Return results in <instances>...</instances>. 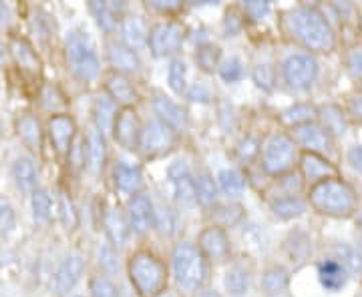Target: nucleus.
I'll return each instance as SVG.
<instances>
[{
	"label": "nucleus",
	"mask_w": 362,
	"mask_h": 297,
	"mask_svg": "<svg viewBox=\"0 0 362 297\" xmlns=\"http://www.w3.org/2000/svg\"><path fill=\"white\" fill-rule=\"evenodd\" d=\"M129 279L139 296L156 297L168 284V269L149 251H137L129 259Z\"/></svg>",
	"instance_id": "obj_3"
},
{
	"label": "nucleus",
	"mask_w": 362,
	"mask_h": 297,
	"mask_svg": "<svg viewBox=\"0 0 362 297\" xmlns=\"http://www.w3.org/2000/svg\"><path fill=\"white\" fill-rule=\"evenodd\" d=\"M199 297H221V296L218 293V291H211V289H207V291H204V293H202Z\"/></svg>",
	"instance_id": "obj_59"
},
{
	"label": "nucleus",
	"mask_w": 362,
	"mask_h": 297,
	"mask_svg": "<svg viewBox=\"0 0 362 297\" xmlns=\"http://www.w3.org/2000/svg\"><path fill=\"white\" fill-rule=\"evenodd\" d=\"M83 272H85L83 259L78 257V255L66 257L65 261L61 263V267H59V272H57V277H54L57 293H59V296H65L66 291H71V289L77 285L78 279H81Z\"/></svg>",
	"instance_id": "obj_21"
},
{
	"label": "nucleus",
	"mask_w": 362,
	"mask_h": 297,
	"mask_svg": "<svg viewBox=\"0 0 362 297\" xmlns=\"http://www.w3.org/2000/svg\"><path fill=\"white\" fill-rule=\"evenodd\" d=\"M153 6L159 11H175L180 8V2H173V4H165V2H153Z\"/></svg>",
	"instance_id": "obj_57"
},
{
	"label": "nucleus",
	"mask_w": 362,
	"mask_h": 297,
	"mask_svg": "<svg viewBox=\"0 0 362 297\" xmlns=\"http://www.w3.org/2000/svg\"><path fill=\"white\" fill-rule=\"evenodd\" d=\"M316 116H318V109H316L314 104L300 103L294 104V107H290V109H286L284 113H282V121H284L286 125H290V127L294 129V127H300V125L312 123Z\"/></svg>",
	"instance_id": "obj_30"
},
{
	"label": "nucleus",
	"mask_w": 362,
	"mask_h": 297,
	"mask_svg": "<svg viewBox=\"0 0 362 297\" xmlns=\"http://www.w3.org/2000/svg\"><path fill=\"white\" fill-rule=\"evenodd\" d=\"M300 171H302L304 181H308L310 185L332 179V177H337L338 173L337 167L326 157L316 155V153H306V151L300 157Z\"/></svg>",
	"instance_id": "obj_15"
},
{
	"label": "nucleus",
	"mask_w": 362,
	"mask_h": 297,
	"mask_svg": "<svg viewBox=\"0 0 362 297\" xmlns=\"http://www.w3.org/2000/svg\"><path fill=\"white\" fill-rule=\"evenodd\" d=\"M274 215L276 217H280V219H294V217H300L304 211H306V205H304V201L300 199V197H282V199H278L274 205Z\"/></svg>",
	"instance_id": "obj_35"
},
{
	"label": "nucleus",
	"mask_w": 362,
	"mask_h": 297,
	"mask_svg": "<svg viewBox=\"0 0 362 297\" xmlns=\"http://www.w3.org/2000/svg\"><path fill=\"white\" fill-rule=\"evenodd\" d=\"M66 63L71 71L83 80H93L99 75V56L95 51V44L87 32L75 30L69 35L65 47Z\"/></svg>",
	"instance_id": "obj_5"
},
{
	"label": "nucleus",
	"mask_w": 362,
	"mask_h": 297,
	"mask_svg": "<svg viewBox=\"0 0 362 297\" xmlns=\"http://www.w3.org/2000/svg\"><path fill=\"white\" fill-rule=\"evenodd\" d=\"M286 28L290 37L306 51L330 52L337 47V35L330 23L314 6H298L286 16Z\"/></svg>",
	"instance_id": "obj_1"
},
{
	"label": "nucleus",
	"mask_w": 362,
	"mask_h": 297,
	"mask_svg": "<svg viewBox=\"0 0 362 297\" xmlns=\"http://www.w3.org/2000/svg\"><path fill=\"white\" fill-rule=\"evenodd\" d=\"M141 123L139 116L133 109H121L117 113L115 127H113V135L115 141L127 149V151H135L139 147V139H141Z\"/></svg>",
	"instance_id": "obj_11"
},
{
	"label": "nucleus",
	"mask_w": 362,
	"mask_h": 297,
	"mask_svg": "<svg viewBox=\"0 0 362 297\" xmlns=\"http://www.w3.org/2000/svg\"><path fill=\"white\" fill-rule=\"evenodd\" d=\"M197 197H199V201L206 203V205H211V203L216 201V197H218L216 183H214V179H211L207 173H202V175L197 177Z\"/></svg>",
	"instance_id": "obj_42"
},
{
	"label": "nucleus",
	"mask_w": 362,
	"mask_h": 297,
	"mask_svg": "<svg viewBox=\"0 0 362 297\" xmlns=\"http://www.w3.org/2000/svg\"><path fill=\"white\" fill-rule=\"evenodd\" d=\"M242 219V207L238 205H220L214 211V221H218V227L235 225Z\"/></svg>",
	"instance_id": "obj_41"
},
{
	"label": "nucleus",
	"mask_w": 362,
	"mask_h": 297,
	"mask_svg": "<svg viewBox=\"0 0 362 297\" xmlns=\"http://www.w3.org/2000/svg\"><path fill=\"white\" fill-rule=\"evenodd\" d=\"M270 11V4L268 2H258V0H252V2H246L244 4V13H246L247 18L252 20H262L266 14Z\"/></svg>",
	"instance_id": "obj_49"
},
{
	"label": "nucleus",
	"mask_w": 362,
	"mask_h": 297,
	"mask_svg": "<svg viewBox=\"0 0 362 297\" xmlns=\"http://www.w3.org/2000/svg\"><path fill=\"white\" fill-rule=\"evenodd\" d=\"M252 75H254V80H256V85H258L259 89L272 91V87H274V71H272L270 65H256Z\"/></svg>",
	"instance_id": "obj_47"
},
{
	"label": "nucleus",
	"mask_w": 362,
	"mask_h": 297,
	"mask_svg": "<svg viewBox=\"0 0 362 297\" xmlns=\"http://www.w3.org/2000/svg\"><path fill=\"white\" fill-rule=\"evenodd\" d=\"M223 28L228 32V37H233L240 28H242V18L240 14L235 13H228L226 14V20H223Z\"/></svg>",
	"instance_id": "obj_54"
},
{
	"label": "nucleus",
	"mask_w": 362,
	"mask_h": 297,
	"mask_svg": "<svg viewBox=\"0 0 362 297\" xmlns=\"http://www.w3.org/2000/svg\"><path fill=\"white\" fill-rule=\"evenodd\" d=\"M107 92L113 99V103H119L123 109H131V104L137 101V91L131 85V80L121 73H111L107 77Z\"/></svg>",
	"instance_id": "obj_22"
},
{
	"label": "nucleus",
	"mask_w": 362,
	"mask_h": 297,
	"mask_svg": "<svg viewBox=\"0 0 362 297\" xmlns=\"http://www.w3.org/2000/svg\"><path fill=\"white\" fill-rule=\"evenodd\" d=\"M75 133H77V125H75L73 116L54 115L49 121V137H51L52 147L59 155H71Z\"/></svg>",
	"instance_id": "obj_13"
},
{
	"label": "nucleus",
	"mask_w": 362,
	"mask_h": 297,
	"mask_svg": "<svg viewBox=\"0 0 362 297\" xmlns=\"http://www.w3.org/2000/svg\"><path fill=\"white\" fill-rule=\"evenodd\" d=\"M37 167L35 161L28 157H18L13 165V179L16 183V187L25 193H33L37 189Z\"/></svg>",
	"instance_id": "obj_25"
},
{
	"label": "nucleus",
	"mask_w": 362,
	"mask_h": 297,
	"mask_svg": "<svg viewBox=\"0 0 362 297\" xmlns=\"http://www.w3.org/2000/svg\"><path fill=\"white\" fill-rule=\"evenodd\" d=\"M349 273H362V255L349 246H338L337 247V257Z\"/></svg>",
	"instance_id": "obj_38"
},
{
	"label": "nucleus",
	"mask_w": 362,
	"mask_h": 297,
	"mask_svg": "<svg viewBox=\"0 0 362 297\" xmlns=\"http://www.w3.org/2000/svg\"><path fill=\"white\" fill-rule=\"evenodd\" d=\"M153 109L159 115V121H163L173 131H183L187 127V113L181 109L180 104L173 103L169 97H165V95H156Z\"/></svg>",
	"instance_id": "obj_20"
},
{
	"label": "nucleus",
	"mask_w": 362,
	"mask_h": 297,
	"mask_svg": "<svg viewBox=\"0 0 362 297\" xmlns=\"http://www.w3.org/2000/svg\"><path fill=\"white\" fill-rule=\"evenodd\" d=\"M288 285V272L280 265H274L270 269H266L264 277H262V287L268 296H278L282 293Z\"/></svg>",
	"instance_id": "obj_33"
},
{
	"label": "nucleus",
	"mask_w": 362,
	"mask_h": 297,
	"mask_svg": "<svg viewBox=\"0 0 362 297\" xmlns=\"http://www.w3.org/2000/svg\"><path fill=\"white\" fill-rule=\"evenodd\" d=\"M350 273L338 259H322L318 263V281L326 291H340L349 284Z\"/></svg>",
	"instance_id": "obj_18"
},
{
	"label": "nucleus",
	"mask_w": 362,
	"mask_h": 297,
	"mask_svg": "<svg viewBox=\"0 0 362 297\" xmlns=\"http://www.w3.org/2000/svg\"><path fill=\"white\" fill-rule=\"evenodd\" d=\"M177 143V131H173L163 121H149L141 129L139 149L145 157L168 155Z\"/></svg>",
	"instance_id": "obj_8"
},
{
	"label": "nucleus",
	"mask_w": 362,
	"mask_h": 297,
	"mask_svg": "<svg viewBox=\"0 0 362 297\" xmlns=\"http://www.w3.org/2000/svg\"><path fill=\"white\" fill-rule=\"evenodd\" d=\"M250 285V277L242 267H233L226 275V287L232 296H244Z\"/></svg>",
	"instance_id": "obj_39"
},
{
	"label": "nucleus",
	"mask_w": 362,
	"mask_h": 297,
	"mask_svg": "<svg viewBox=\"0 0 362 297\" xmlns=\"http://www.w3.org/2000/svg\"><path fill=\"white\" fill-rule=\"evenodd\" d=\"M77 297H83V296H77Z\"/></svg>",
	"instance_id": "obj_61"
},
{
	"label": "nucleus",
	"mask_w": 362,
	"mask_h": 297,
	"mask_svg": "<svg viewBox=\"0 0 362 297\" xmlns=\"http://www.w3.org/2000/svg\"><path fill=\"white\" fill-rule=\"evenodd\" d=\"M173 273L177 284L187 289L195 291L199 289L207 277L206 255L202 253L199 247L192 243H180L173 249Z\"/></svg>",
	"instance_id": "obj_4"
},
{
	"label": "nucleus",
	"mask_w": 362,
	"mask_h": 297,
	"mask_svg": "<svg viewBox=\"0 0 362 297\" xmlns=\"http://www.w3.org/2000/svg\"><path fill=\"white\" fill-rule=\"evenodd\" d=\"M90 296L93 297H119L115 284L105 277V275H97L90 279Z\"/></svg>",
	"instance_id": "obj_43"
},
{
	"label": "nucleus",
	"mask_w": 362,
	"mask_h": 297,
	"mask_svg": "<svg viewBox=\"0 0 362 297\" xmlns=\"http://www.w3.org/2000/svg\"><path fill=\"white\" fill-rule=\"evenodd\" d=\"M185 77H187V68L183 61H173L169 66V87L175 92L185 91Z\"/></svg>",
	"instance_id": "obj_45"
},
{
	"label": "nucleus",
	"mask_w": 362,
	"mask_h": 297,
	"mask_svg": "<svg viewBox=\"0 0 362 297\" xmlns=\"http://www.w3.org/2000/svg\"><path fill=\"white\" fill-rule=\"evenodd\" d=\"M282 77L290 89L306 91V89H310L318 77V63L312 54H306V52L292 54L282 65Z\"/></svg>",
	"instance_id": "obj_7"
},
{
	"label": "nucleus",
	"mask_w": 362,
	"mask_h": 297,
	"mask_svg": "<svg viewBox=\"0 0 362 297\" xmlns=\"http://www.w3.org/2000/svg\"><path fill=\"white\" fill-rule=\"evenodd\" d=\"M292 139H294L296 145H302L306 149V153H316V155L324 157L326 153L334 151V137L316 121L294 127Z\"/></svg>",
	"instance_id": "obj_9"
},
{
	"label": "nucleus",
	"mask_w": 362,
	"mask_h": 297,
	"mask_svg": "<svg viewBox=\"0 0 362 297\" xmlns=\"http://www.w3.org/2000/svg\"><path fill=\"white\" fill-rule=\"evenodd\" d=\"M93 119H95V129L101 135L111 133L115 127L117 119V104L113 103L111 97H99L93 104Z\"/></svg>",
	"instance_id": "obj_24"
},
{
	"label": "nucleus",
	"mask_w": 362,
	"mask_h": 297,
	"mask_svg": "<svg viewBox=\"0 0 362 297\" xmlns=\"http://www.w3.org/2000/svg\"><path fill=\"white\" fill-rule=\"evenodd\" d=\"M149 49L156 56H169L183 42V28L177 23H159L149 32Z\"/></svg>",
	"instance_id": "obj_10"
},
{
	"label": "nucleus",
	"mask_w": 362,
	"mask_h": 297,
	"mask_svg": "<svg viewBox=\"0 0 362 297\" xmlns=\"http://www.w3.org/2000/svg\"><path fill=\"white\" fill-rule=\"evenodd\" d=\"M107 59H109L111 66L115 68V73H121V75L133 73V71L139 68V56H137V52L129 49L121 40H109L107 42Z\"/></svg>",
	"instance_id": "obj_17"
},
{
	"label": "nucleus",
	"mask_w": 362,
	"mask_h": 297,
	"mask_svg": "<svg viewBox=\"0 0 362 297\" xmlns=\"http://www.w3.org/2000/svg\"><path fill=\"white\" fill-rule=\"evenodd\" d=\"M16 225V215L8 199L0 197V235L11 233Z\"/></svg>",
	"instance_id": "obj_46"
},
{
	"label": "nucleus",
	"mask_w": 362,
	"mask_h": 297,
	"mask_svg": "<svg viewBox=\"0 0 362 297\" xmlns=\"http://www.w3.org/2000/svg\"><path fill=\"white\" fill-rule=\"evenodd\" d=\"M220 75L223 77V80L235 83V80H240L242 75H244V66H242V63L238 59H230V61H226L220 66Z\"/></svg>",
	"instance_id": "obj_48"
},
{
	"label": "nucleus",
	"mask_w": 362,
	"mask_h": 297,
	"mask_svg": "<svg viewBox=\"0 0 362 297\" xmlns=\"http://www.w3.org/2000/svg\"><path fill=\"white\" fill-rule=\"evenodd\" d=\"M16 131H18V137L23 139L26 147L30 149H39L40 147V123L33 115L21 116L16 121Z\"/></svg>",
	"instance_id": "obj_31"
},
{
	"label": "nucleus",
	"mask_w": 362,
	"mask_h": 297,
	"mask_svg": "<svg viewBox=\"0 0 362 297\" xmlns=\"http://www.w3.org/2000/svg\"><path fill=\"white\" fill-rule=\"evenodd\" d=\"M54 99H59V101H63L65 97L61 95V91L57 89V87H51V85H47L45 87V91H42V104L49 109V111H57L59 107H63L61 103H57Z\"/></svg>",
	"instance_id": "obj_50"
},
{
	"label": "nucleus",
	"mask_w": 362,
	"mask_h": 297,
	"mask_svg": "<svg viewBox=\"0 0 362 297\" xmlns=\"http://www.w3.org/2000/svg\"><path fill=\"white\" fill-rule=\"evenodd\" d=\"M318 116H320V125L324 129L328 131L334 139L344 135L346 133V115L342 113V109L337 107V104H326L318 111Z\"/></svg>",
	"instance_id": "obj_28"
},
{
	"label": "nucleus",
	"mask_w": 362,
	"mask_h": 297,
	"mask_svg": "<svg viewBox=\"0 0 362 297\" xmlns=\"http://www.w3.org/2000/svg\"><path fill=\"white\" fill-rule=\"evenodd\" d=\"M30 205H33V217H35L37 223H49L51 221L52 201L47 189H35Z\"/></svg>",
	"instance_id": "obj_34"
},
{
	"label": "nucleus",
	"mask_w": 362,
	"mask_h": 297,
	"mask_svg": "<svg viewBox=\"0 0 362 297\" xmlns=\"http://www.w3.org/2000/svg\"><path fill=\"white\" fill-rule=\"evenodd\" d=\"M346 159H349L350 167L354 169V171H358V173L362 175V145H354V147H350Z\"/></svg>",
	"instance_id": "obj_55"
},
{
	"label": "nucleus",
	"mask_w": 362,
	"mask_h": 297,
	"mask_svg": "<svg viewBox=\"0 0 362 297\" xmlns=\"http://www.w3.org/2000/svg\"><path fill=\"white\" fill-rule=\"evenodd\" d=\"M8 47L0 40V66H4L6 65V61H8Z\"/></svg>",
	"instance_id": "obj_56"
},
{
	"label": "nucleus",
	"mask_w": 362,
	"mask_h": 297,
	"mask_svg": "<svg viewBox=\"0 0 362 297\" xmlns=\"http://www.w3.org/2000/svg\"><path fill=\"white\" fill-rule=\"evenodd\" d=\"M59 219L63 223V227L65 229H75L78 225V215H77V209H75V203H73V199L69 197L66 191H61L59 193Z\"/></svg>",
	"instance_id": "obj_37"
},
{
	"label": "nucleus",
	"mask_w": 362,
	"mask_h": 297,
	"mask_svg": "<svg viewBox=\"0 0 362 297\" xmlns=\"http://www.w3.org/2000/svg\"><path fill=\"white\" fill-rule=\"evenodd\" d=\"M195 61H197V65L202 71H206V73H211L218 63H220V49L218 47H214V44H204L197 54H195Z\"/></svg>",
	"instance_id": "obj_40"
},
{
	"label": "nucleus",
	"mask_w": 362,
	"mask_h": 297,
	"mask_svg": "<svg viewBox=\"0 0 362 297\" xmlns=\"http://www.w3.org/2000/svg\"><path fill=\"white\" fill-rule=\"evenodd\" d=\"M89 8L97 18V25L101 26L105 32L111 35L117 28V23H119V14H117L115 6H111L109 2H90Z\"/></svg>",
	"instance_id": "obj_32"
},
{
	"label": "nucleus",
	"mask_w": 362,
	"mask_h": 297,
	"mask_svg": "<svg viewBox=\"0 0 362 297\" xmlns=\"http://www.w3.org/2000/svg\"><path fill=\"white\" fill-rule=\"evenodd\" d=\"M346 71L352 80L362 87V47H354L346 52Z\"/></svg>",
	"instance_id": "obj_44"
},
{
	"label": "nucleus",
	"mask_w": 362,
	"mask_h": 297,
	"mask_svg": "<svg viewBox=\"0 0 362 297\" xmlns=\"http://www.w3.org/2000/svg\"><path fill=\"white\" fill-rule=\"evenodd\" d=\"M87 167L90 173H101L107 161V143L105 135H101L97 129H90L87 135Z\"/></svg>",
	"instance_id": "obj_23"
},
{
	"label": "nucleus",
	"mask_w": 362,
	"mask_h": 297,
	"mask_svg": "<svg viewBox=\"0 0 362 297\" xmlns=\"http://www.w3.org/2000/svg\"><path fill=\"white\" fill-rule=\"evenodd\" d=\"M356 225H358V229H361V231H362V211H361V213H358V219H356Z\"/></svg>",
	"instance_id": "obj_60"
},
{
	"label": "nucleus",
	"mask_w": 362,
	"mask_h": 297,
	"mask_svg": "<svg viewBox=\"0 0 362 297\" xmlns=\"http://www.w3.org/2000/svg\"><path fill=\"white\" fill-rule=\"evenodd\" d=\"M298 159V145L288 135H274L264 147L262 165L270 175H284L294 167Z\"/></svg>",
	"instance_id": "obj_6"
},
{
	"label": "nucleus",
	"mask_w": 362,
	"mask_h": 297,
	"mask_svg": "<svg viewBox=\"0 0 362 297\" xmlns=\"http://www.w3.org/2000/svg\"><path fill=\"white\" fill-rule=\"evenodd\" d=\"M127 217H129V227L139 235H145L153 225H156V211L153 203L147 195H133L127 207Z\"/></svg>",
	"instance_id": "obj_14"
},
{
	"label": "nucleus",
	"mask_w": 362,
	"mask_h": 297,
	"mask_svg": "<svg viewBox=\"0 0 362 297\" xmlns=\"http://www.w3.org/2000/svg\"><path fill=\"white\" fill-rule=\"evenodd\" d=\"M259 147H258V141L256 139H252V137H246L244 141L240 143V147H238V153L242 159H246V161H252L254 157L258 155Z\"/></svg>",
	"instance_id": "obj_51"
},
{
	"label": "nucleus",
	"mask_w": 362,
	"mask_h": 297,
	"mask_svg": "<svg viewBox=\"0 0 362 297\" xmlns=\"http://www.w3.org/2000/svg\"><path fill=\"white\" fill-rule=\"evenodd\" d=\"M8 51L14 56L16 65L21 66V71H25V73L33 75V77L40 75V66L42 65H40L39 54H37V51L33 49V44L28 40L14 37V39H11Z\"/></svg>",
	"instance_id": "obj_19"
},
{
	"label": "nucleus",
	"mask_w": 362,
	"mask_h": 297,
	"mask_svg": "<svg viewBox=\"0 0 362 297\" xmlns=\"http://www.w3.org/2000/svg\"><path fill=\"white\" fill-rule=\"evenodd\" d=\"M199 249L209 259L221 261V259L228 257V253H230V239H228V235L221 227L214 225V227L204 229L202 235H199Z\"/></svg>",
	"instance_id": "obj_16"
},
{
	"label": "nucleus",
	"mask_w": 362,
	"mask_h": 297,
	"mask_svg": "<svg viewBox=\"0 0 362 297\" xmlns=\"http://www.w3.org/2000/svg\"><path fill=\"white\" fill-rule=\"evenodd\" d=\"M8 20V6L0 2V25H6Z\"/></svg>",
	"instance_id": "obj_58"
},
{
	"label": "nucleus",
	"mask_w": 362,
	"mask_h": 297,
	"mask_svg": "<svg viewBox=\"0 0 362 297\" xmlns=\"http://www.w3.org/2000/svg\"><path fill=\"white\" fill-rule=\"evenodd\" d=\"M156 227H159V231L168 233V235L173 233V217H171L169 209L156 211Z\"/></svg>",
	"instance_id": "obj_52"
},
{
	"label": "nucleus",
	"mask_w": 362,
	"mask_h": 297,
	"mask_svg": "<svg viewBox=\"0 0 362 297\" xmlns=\"http://www.w3.org/2000/svg\"><path fill=\"white\" fill-rule=\"evenodd\" d=\"M349 116L362 125V95H352L349 99Z\"/></svg>",
	"instance_id": "obj_53"
},
{
	"label": "nucleus",
	"mask_w": 362,
	"mask_h": 297,
	"mask_svg": "<svg viewBox=\"0 0 362 297\" xmlns=\"http://www.w3.org/2000/svg\"><path fill=\"white\" fill-rule=\"evenodd\" d=\"M105 229H107V235L109 239L115 243L117 247H123L129 239V221L125 219V215L119 211V209H109L105 213Z\"/></svg>",
	"instance_id": "obj_26"
},
{
	"label": "nucleus",
	"mask_w": 362,
	"mask_h": 297,
	"mask_svg": "<svg viewBox=\"0 0 362 297\" xmlns=\"http://www.w3.org/2000/svg\"><path fill=\"white\" fill-rule=\"evenodd\" d=\"M308 199L316 213L334 217V219H346L350 215H354L358 207V197L354 193V189L338 177L312 185Z\"/></svg>",
	"instance_id": "obj_2"
},
{
	"label": "nucleus",
	"mask_w": 362,
	"mask_h": 297,
	"mask_svg": "<svg viewBox=\"0 0 362 297\" xmlns=\"http://www.w3.org/2000/svg\"><path fill=\"white\" fill-rule=\"evenodd\" d=\"M123 39H125V44L133 49V51H137V49H141L143 44L149 40V32H147V28L143 25L141 18H137V16H129V18H125L123 20Z\"/></svg>",
	"instance_id": "obj_29"
},
{
	"label": "nucleus",
	"mask_w": 362,
	"mask_h": 297,
	"mask_svg": "<svg viewBox=\"0 0 362 297\" xmlns=\"http://www.w3.org/2000/svg\"><path fill=\"white\" fill-rule=\"evenodd\" d=\"M218 181H220L221 191L226 195H230V197L242 195L244 187H246L244 175H242L240 171H235V169H226V171H221Z\"/></svg>",
	"instance_id": "obj_36"
},
{
	"label": "nucleus",
	"mask_w": 362,
	"mask_h": 297,
	"mask_svg": "<svg viewBox=\"0 0 362 297\" xmlns=\"http://www.w3.org/2000/svg\"><path fill=\"white\" fill-rule=\"evenodd\" d=\"M169 179H171L173 189H175V199L180 201L181 205L192 207L199 201V197H197V183L192 177V173H189V169H187L185 163H181V161L173 163L169 167Z\"/></svg>",
	"instance_id": "obj_12"
},
{
	"label": "nucleus",
	"mask_w": 362,
	"mask_h": 297,
	"mask_svg": "<svg viewBox=\"0 0 362 297\" xmlns=\"http://www.w3.org/2000/svg\"><path fill=\"white\" fill-rule=\"evenodd\" d=\"M115 183L123 193L139 195L143 187V173L139 167H131L127 163H117Z\"/></svg>",
	"instance_id": "obj_27"
}]
</instances>
